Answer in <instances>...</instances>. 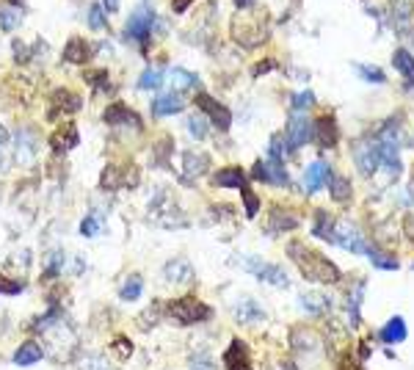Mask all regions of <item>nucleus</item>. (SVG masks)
Wrapping results in <instances>:
<instances>
[{"instance_id":"1","label":"nucleus","mask_w":414,"mask_h":370,"mask_svg":"<svg viewBox=\"0 0 414 370\" xmlns=\"http://www.w3.org/2000/svg\"><path fill=\"white\" fill-rule=\"evenodd\" d=\"M287 254L293 257V263L301 268V274L307 277V279H315V282H337L340 279V271H337V265L332 263V260H326L321 252H315V249H307L304 243H298V240H293L290 246H287Z\"/></svg>"},{"instance_id":"2","label":"nucleus","mask_w":414,"mask_h":370,"mask_svg":"<svg viewBox=\"0 0 414 370\" xmlns=\"http://www.w3.org/2000/svg\"><path fill=\"white\" fill-rule=\"evenodd\" d=\"M232 36L238 45L243 47H257L266 36H268V28H266V14L263 11H252V8H243L235 22H232Z\"/></svg>"},{"instance_id":"3","label":"nucleus","mask_w":414,"mask_h":370,"mask_svg":"<svg viewBox=\"0 0 414 370\" xmlns=\"http://www.w3.org/2000/svg\"><path fill=\"white\" fill-rule=\"evenodd\" d=\"M169 318L177 321L180 326H194V323H205L207 318L213 315V309L202 304L197 296H180L174 301H169Z\"/></svg>"},{"instance_id":"4","label":"nucleus","mask_w":414,"mask_h":370,"mask_svg":"<svg viewBox=\"0 0 414 370\" xmlns=\"http://www.w3.org/2000/svg\"><path fill=\"white\" fill-rule=\"evenodd\" d=\"M155 25H158L155 11L146 8V6H138L136 11H133V17L128 20L125 36H128V39H136V42H141V45L146 47V39H149V33H155Z\"/></svg>"},{"instance_id":"5","label":"nucleus","mask_w":414,"mask_h":370,"mask_svg":"<svg viewBox=\"0 0 414 370\" xmlns=\"http://www.w3.org/2000/svg\"><path fill=\"white\" fill-rule=\"evenodd\" d=\"M77 111H80V97H77L75 91H67V88H56V91H53V97H50V111H47L50 122L72 116V114H77Z\"/></svg>"},{"instance_id":"6","label":"nucleus","mask_w":414,"mask_h":370,"mask_svg":"<svg viewBox=\"0 0 414 370\" xmlns=\"http://www.w3.org/2000/svg\"><path fill=\"white\" fill-rule=\"evenodd\" d=\"M243 265L260 279V282H268V285H276V288H284V285H290V279H287V274L279 268V265H271V263H263V260H257V257H246L243 260Z\"/></svg>"},{"instance_id":"7","label":"nucleus","mask_w":414,"mask_h":370,"mask_svg":"<svg viewBox=\"0 0 414 370\" xmlns=\"http://www.w3.org/2000/svg\"><path fill=\"white\" fill-rule=\"evenodd\" d=\"M197 108L205 114L207 122H213L218 130H229V125H232V114L227 111V105L215 102L210 94H199V97H197Z\"/></svg>"},{"instance_id":"8","label":"nucleus","mask_w":414,"mask_h":370,"mask_svg":"<svg viewBox=\"0 0 414 370\" xmlns=\"http://www.w3.org/2000/svg\"><path fill=\"white\" fill-rule=\"evenodd\" d=\"M309 133H312L309 119H307L304 114H296V116L287 122V141H284L287 152H296L298 147H304V144L309 141Z\"/></svg>"},{"instance_id":"9","label":"nucleus","mask_w":414,"mask_h":370,"mask_svg":"<svg viewBox=\"0 0 414 370\" xmlns=\"http://www.w3.org/2000/svg\"><path fill=\"white\" fill-rule=\"evenodd\" d=\"M207 169H210V157L205 152H199V149H185L183 152V180L194 183L202 174H207Z\"/></svg>"},{"instance_id":"10","label":"nucleus","mask_w":414,"mask_h":370,"mask_svg":"<svg viewBox=\"0 0 414 370\" xmlns=\"http://www.w3.org/2000/svg\"><path fill=\"white\" fill-rule=\"evenodd\" d=\"M254 180H260V183H271V185H287L290 183V177H287V171H284V163L282 160H260L257 166H254Z\"/></svg>"},{"instance_id":"11","label":"nucleus","mask_w":414,"mask_h":370,"mask_svg":"<svg viewBox=\"0 0 414 370\" xmlns=\"http://www.w3.org/2000/svg\"><path fill=\"white\" fill-rule=\"evenodd\" d=\"M163 279H166L169 285H188V282H194V268H191V263H188L185 257L169 260V263L163 265Z\"/></svg>"},{"instance_id":"12","label":"nucleus","mask_w":414,"mask_h":370,"mask_svg":"<svg viewBox=\"0 0 414 370\" xmlns=\"http://www.w3.org/2000/svg\"><path fill=\"white\" fill-rule=\"evenodd\" d=\"M356 163H359V171L362 174H373L376 169H381V152L376 139L373 141H365L362 147L356 149Z\"/></svg>"},{"instance_id":"13","label":"nucleus","mask_w":414,"mask_h":370,"mask_svg":"<svg viewBox=\"0 0 414 370\" xmlns=\"http://www.w3.org/2000/svg\"><path fill=\"white\" fill-rule=\"evenodd\" d=\"M105 122L108 125H125V128H136V130H141V119H138L136 111H130L125 102H114L108 111H105Z\"/></svg>"},{"instance_id":"14","label":"nucleus","mask_w":414,"mask_h":370,"mask_svg":"<svg viewBox=\"0 0 414 370\" xmlns=\"http://www.w3.org/2000/svg\"><path fill=\"white\" fill-rule=\"evenodd\" d=\"M77 141H80V136H77V128H75L72 122H67L64 128H59V130L50 136V149H53L56 155H64V152H69V149L77 147Z\"/></svg>"},{"instance_id":"15","label":"nucleus","mask_w":414,"mask_h":370,"mask_svg":"<svg viewBox=\"0 0 414 370\" xmlns=\"http://www.w3.org/2000/svg\"><path fill=\"white\" fill-rule=\"evenodd\" d=\"M224 365L227 370H254L252 368V360H249V351L240 340H232L229 348L224 351Z\"/></svg>"},{"instance_id":"16","label":"nucleus","mask_w":414,"mask_h":370,"mask_svg":"<svg viewBox=\"0 0 414 370\" xmlns=\"http://www.w3.org/2000/svg\"><path fill=\"white\" fill-rule=\"evenodd\" d=\"M94 47L86 42V39H80V36H75V39H69L67 45H64V61L69 64H86V61H91V53Z\"/></svg>"},{"instance_id":"17","label":"nucleus","mask_w":414,"mask_h":370,"mask_svg":"<svg viewBox=\"0 0 414 370\" xmlns=\"http://www.w3.org/2000/svg\"><path fill=\"white\" fill-rule=\"evenodd\" d=\"M335 243H340V246L348 249V252H367L362 235H359L351 224H340V226L335 229Z\"/></svg>"},{"instance_id":"18","label":"nucleus","mask_w":414,"mask_h":370,"mask_svg":"<svg viewBox=\"0 0 414 370\" xmlns=\"http://www.w3.org/2000/svg\"><path fill=\"white\" fill-rule=\"evenodd\" d=\"M235 318H238L240 323H257V321L266 318V312H263V307H260L254 298H243V301L235 304Z\"/></svg>"},{"instance_id":"19","label":"nucleus","mask_w":414,"mask_h":370,"mask_svg":"<svg viewBox=\"0 0 414 370\" xmlns=\"http://www.w3.org/2000/svg\"><path fill=\"white\" fill-rule=\"evenodd\" d=\"M42 357H45L42 346H39V343H33V340H28V343H22V346L17 348V354H14V362H17L20 368H28V365H36V362H42Z\"/></svg>"},{"instance_id":"20","label":"nucleus","mask_w":414,"mask_h":370,"mask_svg":"<svg viewBox=\"0 0 414 370\" xmlns=\"http://www.w3.org/2000/svg\"><path fill=\"white\" fill-rule=\"evenodd\" d=\"M33 155H36V139H33V133L31 130H20L17 133V160L22 166H28V163H33Z\"/></svg>"},{"instance_id":"21","label":"nucleus","mask_w":414,"mask_h":370,"mask_svg":"<svg viewBox=\"0 0 414 370\" xmlns=\"http://www.w3.org/2000/svg\"><path fill=\"white\" fill-rule=\"evenodd\" d=\"M183 108H185V102L177 94H166V97H155L152 100V114L155 116H171V114H180Z\"/></svg>"},{"instance_id":"22","label":"nucleus","mask_w":414,"mask_h":370,"mask_svg":"<svg viewBox=\"0 0 414 370\" xmlns=\"http://www.w3.org/2000/svg\"><path fill=\"white\" fill-rule=\"evenodd\" d=\"M213 185H218V188H243V185H246V174H243V169H238V166L221 169V171L213 177Z\"/></svg>"},{"instance_id":"23","label":"nucleus","mask_w":414,"mask_h":370,"mask_svg":"<svg viewBox=\"0 0 414 370\" xmlns=\"http://www.w3.org/2000/svg\"><path fill=\"white\" fill-rule=\"evenodd\" d=\"M332 177V169L323 163V160H315L312 166H309V171H307V177H304V183H307V191L309 194H315L326 180Z\"/></svg>"},{"instance_id":"24","label":"nucleus","mask_w":414,"mask_h":370,"mask_svg":"<svg viewBox=\"0 0 414 370\" xmlns=\"http://www.w3.org/2000/svg\"><path fill=\"white\" fill-rule=\"evenodd\" d=\"M315 139H318L321 147H335L337 133H335V119L332 116H321L315 122Z\"/></svg>"},{"instance_id":"25","label":"nucleus","mask_w":414,"mask_h":370,"mask_svg":"<svg viewBox=\"0 0 414 370\" xmlns=\"http://www.w3.org/2000/svg\"><path fill=\"white\" fill-rule=\"evenodd\" d=\"M329 304H332V298L323 296V293H304V296H301V307H304L309 315H323V312L329 309Z\"/></svg>"},{"instance_id":"26","label":"nucleus","mask_w":414,"mask_h":370,"mask_svg":"<svg viewBox=\"0 0 414 370\" xmlns=\"http://www.w3.org/2000/svg\"><path fill=\"white\" fill-rule=\"evenodd\" d=\"M335 226H337V224H335V219H332L326 210H318V213H315V229H312V232H315L318 238L335 243Z\"/></svg>"},{"instance_id":"27","label":"nucleus","mask_w":414,"mask_h":370,"mask_svg":"<svg viewBox=\"0 0 414 370\" xmlns=\"http://www.w3.org/2000/svg\"><path fill=\"white\" fill-rule=\"evenodd\" d=\"M406 323H404V318H392L384 329H381V340L384 343H401V340H406Z\"/></svg>"},{"instance_id":"28","label":"nucleus","mask_w":414,"mask_h":370,"mask_svg":"<svg viewBox=\"0 0 414 370\" xmlns=\"http://www.w3.org/2000/svg\"><path fill=\"white\" fill-rule=\"evenodd\" d=\"M136 183V177H128L125 171H119L116 166H108L105 169V174H102V188H119V185H133Z\"/></svg>"},{"instance_id":"29","label":"nucleus","mask_w":414,"mask_h":370,"mask_svg":"<svg viewBox=\"0 0 414 370\" xmlns=\"http://www.w3.org/2000/svg\"><path fill=\"white\" fill-rule=\"evenodd\" d=\"M169 80H171V86H174L177 91H188V88H197V86H199V77L191 75L188 70H171Z\"/></svg>"},{"instance_id":"30","label":"nucleus","mask_w":414,"mask_h":370,"mask_svg":"<svg viewBox=\"0 0 414 370\" xmlns=\"http://www.w3.org/2000/svg\"><path fill=\"white\" fill-rule=\"evenodd\" d=\"M64 263H67V254L61 249H53L50 257H47V265H45V277L47 279H56L61 271H64Z\"/></svg>"},{"instance_id":"31","label":"nucleus","mask_w":414,"mask_h":370,"mask_svg":"<svg viewBox=\"0 0 414 370\" xmlns=\"http://www.w3.org/2000/svg\"><path fill=\"white\" fill-rule=\"evenodd\" d=\"M22 22V11L17 8V6H11V8H0V31H14L17 25Z\"/></svg>"},{"instance_id":"32","label":"nucleus","mask_w":414,"mask_h":370,"mask_svg":"<svg viewBox=\"0 0 414 370\" xmlns=\"http://www.w3.org/2000/svg\"><path fill=\"white\" fill-rule=\"evenodd\" d=\"M296 224H298L296 216H287L284 210H279V208H276L274 213H271V224H268V229L276 235V232H284V229H290V226H296Z\"/></svg>"},{"instance_id":"33","label":"nucleus","mask_w":414,"mask_h":370,"mask_svg":"<svg viewBox=\"0 0 414 370\" xmlns=\"http://www.w3.org/2000/svg\"><path fill=\"white\" fill-rule=\"evenodd\" d=\"M329 183V191H332V199H337V202H345L348 196H351V185H348V180L345 177H329L326 180Z\"/></svg>"},{"instance_id":"34","label":"nucleus","mask_w":414,"mask_h":370,"mask_svg":"<svg viewBox=\"0 0 414 370\" xmlns=\"http://www.w3.org/2000/svg\"><path fill=\"white\" fill-rule=\"evenodd\" d=\"M141 291H144V279H141L138 274H133V277L125 282V288L119 291V298H122V301H136V298L141 296Z\"/></svg>"},{"instance_id":"35","label":"nucleus","mask_w":414,"mask_h":370,"mask_svg":"<svg viewBox=\"0 0 414 370\" xmlns=\"http://www.w3.org/2000/svg\"><path fill=\"white\" fill-rule=\"evenodd\" d=\"M392 64H395V70L401 75H406L409 80H414V59L412 53H406V50H398L395 53V59H392Z\"/></svg>"},{"instance_id":"36","label":"nucleus","mask_w":414,"mask_h":370,"mask_svg":"<svg viewBox=\"0 0 414 370\" xmlns=\"http://www.w3.org/2000/svg\"><path fill=\"white\" fill-rule=\"evenodd\" d=\"M111 354H114L119 362H128V360L133 357V343H130L128 337H116V340L111 343Z\"/></svg>"},{"instance_id":"37","label":"nucleus","mask_w":414,"mask_h":370,"mask_svg":"<svg viewBox=\"0 0 414 370\" xmlns=\"http://www.w3.org/2000/svg\"><path fill=\"white\" fill-rule=\"evenodd\" d=\"M77 368L80 370H114L111 368V362H108L102 354H89V357H83Z\"/></svg>"},{"instance_id":"38","label":"nucleus","mask_w":414,"mask_h":370,"mask_svg":"<svg viewBox=\"0 0 414 370\" xmlns=\"http://www.w3.org/2000/svg\"><path fill=\"white\" fill-rule=\"evenodd\" d=\"M188 130H191V136H194V139L205 141L207 130H210V128H207V116H205V114H199V116H191V119H188Z\"/></svg>"},{"instance_id":"39","label":"nucleus","mask_w":414,"mask_h":370,"mask_svg":"<svg viewBox=\"0 0 414 370\" xmlns=\"http://www.w3.org/2000/svg\"><path fill=\"white\" fill-rule=\"evenodd\" d=\"M158 86H163V72L160 70H146V72L138 77V88H158Z\"/></svg>"},{"instance_id":"40","label":"nucleus","mask_w":414,"mask_h":370,"mask_svg":"<svg viewBox=\"0 0 414 370\" xmlns=\"http://www.w3.org/2000/svg\"><path fill=\"white\" fill-rule=\"evenodd\" d=\"M105 8L102 6H91L89 8V28H94V31H105Z\"/></svg>"},{"instance_id":"41","label":"nucleus","mask_w":414,"mask_h":370,"mask_svg":"<svg viewBox=\"0 0 414 370\" xmlns=\"http://www.w3.org/2000/svg\"><path fill=\"white\" fill-rule=\"evenodd\" d=\"M370 260H373L376 268H387V271H395V268H398V260H395V257H387V254L378 252V249L370 252Z\"/></svg>"},{"instance_id":"42","label":"nucleus","mask_w":414,"mask_h":370,"mask_svg":"<svg viewBox=\"0 0 414 370\" xmlns=\"http://www.w3.org/2000/svg\"><path fill=\"white\" fill-rule=\"evenodd\" d=\"M100 229H102V224H100L97 216H86L83 224H80V235H86V238H97Z\"/></svg>"},{"instance_id":"43","label":"nucleus","mask_w":414,"mask_h":370,"mask_svg":"<svg viewBox=\"0 0 414 370\" xmlns=\"http://www.w3.org/2000/svg\"><path fill=\"white\" fill-rule=\"evenodd\" d=\"M240 191H243V199H246V216H249V219H254V216H257V210H260V199L252 194V188H249V185H243Z\"/></svg>"},{"instance_id":"44","label":"nucleus","mask_w":414,"mask_h":370,"mask_svg":"<svg viewBox=\"0 0 414 370\" xmlns=\"http://www.w3.org/2000/svg\"><path fill=\"white\" fill-rule=\"evenodd\" d=\"M362 288H365V285H359V288H356V293H351V298H348V315H351V323H353V326L359 323V301H362Z\"/></svg>"},{"instance_id":"45","label":"nucleus","mask_w":414,"mask_h":370,"mask_svg":"<svg viewBox=\"0 0 414 370\" xmlns=\"http://www.w3.org/2000/svg\"><path fill=\"white\" fill-rule=\"evenodd\" d=\"M86 83H91L94 88H102V91H111V83H108V72H86Z\"/></svg>"},{"instance_id":"46","label":"nucleus","mask_w":414,"mask_h":370,"mask_svg":"<svg viewBox=\"0 0 414 370\" xmlns=\"http://www.w3.org/2000/svg\"><path fill=\"white\" fill-rule=\"evenodd\" d=\"M191 370H218V368H215V362H213V357L202 351L199 357H194V362H191Z\"/></svg>"},{"instance_id":"47","label":"nucleus","mask_w":414,"mask_h":370,"mask_svg":"<svg viewBox=\"0 0 414 370\" xmlns=\"http://www.w3.org/2000/svg\"><path fill=\"white\" fill-rule=\"evenodd\" d=\"M158 312H160V307H158V304H152V307L141 315L144 321H138V323H141V329H152V323H158Z\"/></svg>"},{"instance_id":"48","label":"nucleus","mask_w":414,"mask_h":370,"mask_svg":"<svg viewBox=\"0 0 414 370\" xmlns=\"http://www.w3.org/2000/svg\"><path fill=\"white\" fill-rule=\"evenodd\" d=\"M22 291V282H14V279H6L0 274V293H8V296H17Z\"/></svg>"},{"instance_id":"49","label":"nucleus","mask_w":414,"mask_h":370,"mask_svg":"<svg viewBox=\"0 0 414 370\" xmlns=\"http://www.w3.org/2000/svg\"><path fill=\"white\" fill-rule=\"evenodd\" d=\"M315 102V97H312V91H301V94H296V100H293V108H307V105H312Z\"/></svg>"},{"instance_id":"50","label":"nucleus","mask_w":414,"mask_h":370,"mask_svg":"<svg viewBox=\"0 0 414 370\" xmlns=\"http://www.w3.org/2000/svg\"><path fill=\"white\" fill-rule=\"evenodd\" d=\"M359 72H365V77H367V80L384 83V75H381V70H373V67H359Z\"/></svg>"},{"instance_id":"51","label":"nucleus","mask_w":414,"mask_h":370,"mask_svg":"<svg viewBox=\"0 0 414 370\" xmlns=\"http://www.w3.org/2000/svg\"><path fill=\"white\" fill-rule=\"evenodd\" d=\"M191 3H194V0H171V8H174L177 14H183V11H185Z\"/></svg>"},{"instance_id":"52","label":"nucleus","mask_w":414,"mask_h":370,"mask_svg":"<svg viewBox=\"0 0 414 370\" xmlns=\"http://www.w3.org/2000/svg\"><path fill=\"white\" fill-rule=\"evenodd\" d=\"M102 8L111 11V14H116L119 11V0H102Z\"/></svg>"},{"instance_id":"53","label":"nucleus","mask_w":414,"mask_h":370,"mask_svg":"<svg viewBox=\"0 0 414 370\" xmlns=\"http://www.w3.org/2000/svg\"><path fill=\"white\" fill-rule=\"evenodd\" d=\"M271 67H274V61H263V64H257V67H254V75H260V72H268V70H271Z\"/></svg>"},{"instance_id":"54","label":"nucleus","mask_w":414,"mask_h":370,"mask_svg":"<svg viewBox=\"0 0 414 370\" xmlns=\"http://www.w3.org/2000/svg\"><path fill=\"white\" fill-rule=\"evenodd\" d=\"M8 169V155H6V147L0 149V171H6Z\"/></svg>"},{"instance_id":"55","label":"nucleus","mask_w":414,"mask_h":370,"mask_svg":"<svg viewBox=\"0 0 414 370\" xmlns=\"http://www.w3.org/2000/svg\"><path fill=\"white\" fill-rule=\"evenodd\" d=\"M404 226H406V235H409V238H412V240H414V216H409Z\"/></svg>"},{"instance_id":"56","label":"nucleus","mask_w":414,"mask_h":370,"mask_svg":"<svg viewBox=\"0 0 414 370\" xmlns=\"http://www.w3.org/2000/svg\"><path fill=\"white\" fill-rule=\"evenodd\" d=\"M235 6L243 11V8H252V6H254V0H235Z\"/></svg>"},{"instance_id":"57","label":"nucleus","mask_w":414,"mask_h":370,"mask_svg":"<svg viewBox=\"0 0 414 370\" xmlns=\"http://www.w3.org/2000/svg\"><path fill=\"white\" fill-rule=\"evenodd\" d=\"M6 144H8V133H6V128L0 125V149L6 147Z\"/></svg>"}]
</instances>
